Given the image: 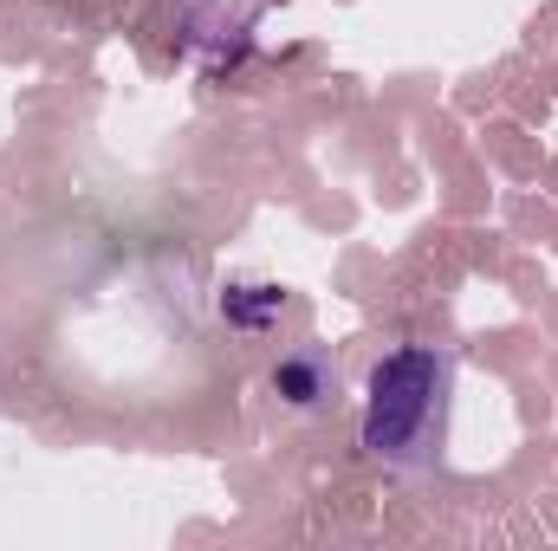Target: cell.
<instances>
[{"label": "cell", "mask_w": 558, "mask_h": 551, "mask_svg": "<svg viewBox=\"0 0 558 551\" xmlns=\"http://www.w3.org/2000/svg\"><path fill=\"white\" fill-rule=\"evenodd\" d=\"M448 390H454V364L435 344H403L371 370V396H364V448L390 467H422L435 461L441 434H448Z\"/></svg>", "instance_id": "6da1fadb"}]
</instances>
